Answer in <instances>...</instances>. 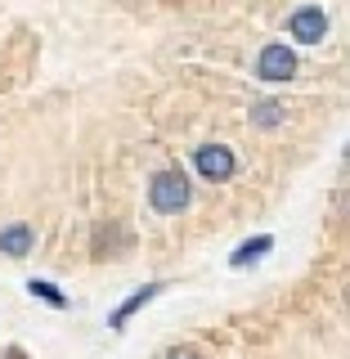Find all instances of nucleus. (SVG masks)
Segmentation results:
<instances>
[{
  "label": "nucleus",
  "instance_id": "f257e3e1",
  "mask_svg": "<svg viewBox=\"0 0 350 359\" xmlns=\"http://www.w3.org/2000/svg\"><path fill=\"white\" fill-rule=\"evenodd\" d=\"M189 198H194V189H189V180L180 166H166V171H157L149 180V207L157 216H180V211L189 207Z\"/></svg>",
  "mask_w": 350,
  "mask_h": 359
},
{
  "label": "nucleus",
  "instance_id": "f03ea898",
  "mask_svg": "<svg viewBox=\"0 0 350 359\" xmlns=\"http://www.w3.org/2000/svg\"><path fill=\"white\" fill-rule=\"evenodd\" d=\"M194 166H198L202 180H211V184H224V180H234V171H238V162H234V153L224 149V144H202L194 153Z\"/></svg>",
  "mask_w": 350,
  "mask_h": 359
},
{
  "label": "nucleus",
  "instance_id": "7ed1b4c3",
  "mask_svg": "<svg viewBox=\"0 0 350 359\" xmlns=\"http://www.w3.org/2000/svg\"><path fill=\"white\" fill-rule=\"evenodd\" d=\"M292 72H297V54H292V45H265L261 59H256V76L269 81V86H278V81H288Z\"/></svg>",
  "mask_w": 350,
  "mask_h": 359
},
{
  "label": "nucleus",
  "instance_id": "20e7f679",
  "mask_svg": "<svg viewBox=\"0 0 350 359\" xmlns=\"http://www.w3.org/2000/svg\"><path fill=\"white\" fill-rule=\"evenodd\" d=\"M288 32H292V41H297V45H319L323 36H328V14L314 9V5H301L297 14L288 18Z\"/></svg>",
  "mask_w": 350,
  "mask_h": 359
},
{
  "label": "nucleus",
  "instance_id": "39448f33",
  "mask_svg": "<svg viewBox=\"0 0 350 359\" xmlns=\"http://www.w3.org/2000/svg\"><path fill=\"white\" fill-rule=\"evenodd\" d=\"M162 287H166V283H144V287H135L126 306H117V310H112L108 328H112V332H121V328H126V323H130V314H135V310H144V306H149V301H153V297H157V292H162Z\"/></svg>",
  "mask_w": 350,
  "mask_h": 359
},
{
  "label": "nucleus",
  "instance_id": "423d86ee",
  "mask_svg": "<svg viewBox=\"0 0 350 359\" xmlns=\"http://www.w3.org/2000/svg\"><path fill=\"white\" fill-rule=\"evenodd\" d=\"M269 252H274V238H269V233H256V238H247V243H238V247H234L229 265H234V269H243V265L261 261V256H269Z\"/></svg>",
  "mask_w": 350,
  "mask_h": 359
},
{
  "label": "nucleus",
  "instance_id": "0eeeda50",
  "mask_svg": "<svg viewBox=\"0 0 350 359\" xmlns=\"http://www.w3.org/2000/svg\"><path fill=\"white\" fill-rule=\"evenodd\" d=\"M32 243H36L32 224H9V229H0V252L5 256H27Z\"/></svg>",
  "mask_w": 350,
  "mask_h": 359
},
{
  "label": "nucleus",
  "instance_id": "6e6552de",
  "mask_svg": "<svg viewBox=\"0 0 350 359\" xmlns=\"http://www.w3.org/2000/svg\"><path fill=\"white\" fill-rule=\"evenodd\" d=\"M283 117H288V108L278 104V99H256V104H252V121H256L261 130L283 126Z\"/></svg>",
  "mask_w": 350,
  "mask_h": 359
},
{
  "label": "nucleus",
  "instance_id": "1a4fd4ad",
  "mask_svg": "<svg viewBox=\"0 0 350 359\" xmlns=\"http://www.w3.org/2000/svg\"><path fill=\"white\" fill-rule=\"evenodd\" d=\"M27 292H32L36 301H45V306H54V310H67V297H63L54 283H45V278H27Z\"/></svg>",
  "mask_w": 350,
  "mask_h": 359
},
{
  "label": "nucleus",
  "instance_id": "9d476101",
  "mask_svg": "<svg viewBox=\"0 0 350 359\" xmlns=\"http://www.w3.org/2000/svg\"><path fill=\"white\" fill-rule=\"evenodd\" d=\"M332 216H337V220H350V189H337V202H332Z\"/></svg>",
  "mask_w": 350,
  "mask_h": 359
},
{
  "label": "nucleus",
  "instance_id": "9b49d317",
  "mask_svg": "<svg viewBox=\"0 0 350 359\" xmlns=\"http://www.w3.org/2000/svg\"><path fill=\"white\" fill-rule=\"evenodd\" d=\"M162 359H202V355L194 351V346H166V351H162Z\"/></svg>",
  "mask_w": 350,
  "mask_h": 359
},
{
  "label": "nucleus",
  "instance_id": "f8f14e48",
  "mask_svg": "<svg viewBox=\"0 0 350 359\" xmlns=\"http://www.w3.org/2000/svg\"><path fill=\"white\" fill-rule=\"evenodd\" d=\"M346 166H350V144H346Z\"/></svg>",
  "mask_w": 350,
  "mask_h": 359
}]
</instances>
